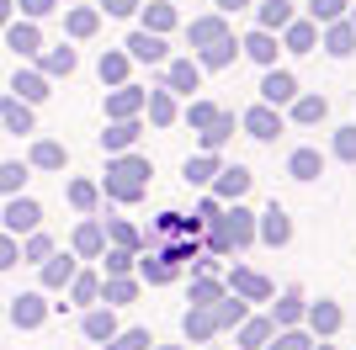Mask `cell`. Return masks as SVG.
Masks as SVG:
<instances>
[{
	"instance_id": "6da1fadb",
	"label": "cell",
	"mask_w": 356,
	"mask_h": 350,
	"mask_svg": "<svg viewBox=\"0 0 356 350\" xmlns=\"http://www.w3.org/2000/svg\"><path fill=\"white\" fill-rule=\"evenodd\" d=\"M255 244V212L245 202H229L218 218L208 223V249L213 255H234V249Z\"/></svg>"
},
{
	"instance_id": "7a4b0ae2",
	"label": "cell",
	"mask_w": 356,
	"mask_h": 350,
	"mask_svg": "<svg viewBox=\"0 0 356 350\" xmlns=\"http://www.w3.org/2000/svg\"><path fill=\"white\" fill-rule=\"evenodd\" d=\"M149 175H154V165L144 154H112L106 160V197L112 202H138L149 191Z\"/></svg>"
},
{
	"instance_id": "3957f363",
	"label": "cell",
	"mask_w": 356,
	"mask_h": 350,
	"mask_svg": "<svg viewBox=\"0 0 356 350\" xmlns=\"http://www.w3.org/2000/svg\"><path fill=\"white\" fill-rule=\"evenodd\" d=\"M0 223H6V233H11V239H27L32 228H43V207L32 202V197H11V202H6V212H0Z\"/></svg>"
},
{
	"instance_id": "277c9868",
	"label": "cell",
	"mask_w": 356,
	"mask_h": 350,
	"mask_svg": "<svg viewBox=\"0 0 356 350\" xmlns=\"http://www.w3.org/2000/svg\"><path fill=\"white\" fill-rule=\"evenodd\" d=\"M48 85H54V80H48L38 64H16V74H11V96H16V101H27V106L48 101V96H54Z\"/></svg>"
},
{
	"instance_id": "5b68a950",
	"label": "cell",
	"mask_w": 356,
	"mask_h": 350,
	"mask_svg": "<svg viewBox=\"0 0 356 350\" xmlns=\"http://www.w3.org/2000/svg\"><path fill=\"white\" fill-rule=\"evenodd\" d=\"M6 48H11L16 58H38V53H43V32H38V22L11 16V22H6Z\"/></svg>"
},
{
	"instance_id": "8992f818",
	"label": "cell",
	"mask_w": 356,
	"mask_h": 350,
	"mask_svg": "<svg viewBox=\"0 0 356 350\" xmlns=\"http://www.w3.org/2000/svg\"><path fill=\"white\" fill-rule=\"evenodd\" d=\"M48 313H54V303H48L43 292H22V297H11V324H16V329H43Z\"/></svg>"
},
{
	"instance_id": "52a82bcc",
	"label": "cell",
	"mask_w": 356,
	"mask_h": 350,
	"mask_svg": "<svg viewBox=\"0 0 356 350\" xmlns=\"http://www.w3.org/2000/svg\"><path fill=\"white\" fill-rule=\"evenodd\" d=\"M255 239H261V244H271V249H282L287 239H293V218L271 202L266 212H255Z\"/></svg>"
},
{
	"instance_id": "ba28073f",
	"label": "cell",
	"mask_w": 356,
	"mask_h": 350,
	"mask_svg": "<svg viewBox=\"0 0 356 350\" xmlns=\"http://www.w3.org/2000/svg\"><path fill=\"white\" fill-rule=\"evenodd\" d=\"M144 96H149V90H138V85H112V90H106V122H128V117H138V112H144Z\"/></svg>"
},
{
	"instance_id": "9c48e42d",
	"label": "cell",
	"mask_w": 356,
	"mask_h": 350,
	"mask_svg": "<svg viewBox=\"0 0 356 350\" xmlns=\"http://www.w3.org/2000/svg\"><path fill=\"white\" fill-rule=\"evenodd\" d=\"M229 292H234V297H245V303H271V281L261 276V271H245V265H234V271H229Z\"/></svg>"
},
{
	"instance_id": "30bf717a",
	"label": "cell",
	"mask_w": 356,
	"mask_h": 350,
	"mask_svg": "<svg viewBox=\"0 0 356 350\" xmlns=\"http://www.w3.org/2000/svg\"><path fill=\"white\" fill-rule=\"evenodd\" d=\"M74 271H80V260H74V255H59V249H54V255H48L43 265H38V281H43V292H64L74 281Z\"/></svg>"
},
{
	"instance_id": "8fae6325",
	"label": "cell",
	"mask_w": 356,
	"mask_h": 350,
	"mask_svg": "<svg viewBox=\"0 0 356 350\" xmlns=\"http://www.w3.org/2000/svg\"><path fill=\"white\" fill-rule=\"evenodd\" d=\"M239 128L250 133V138H261V144H271V138H277V133H282V117H277V106H250V112L239 117Z\"/></svg>"
},
{
	"instance_id": "7c38bea8",
	"label": "cell",
	"mask_w": 356,
	"mask_h": 350,
	"mask_svg": "<svg viewBox=\"0 0 356 350\" xmlns=\"http://www.w3.org/2000/svg\"><path fill=\"white\" fill-rule=\"evenodd\" d=\"M250 181L255 175L245 170V165H223V170L213 175V197H218V202H239V197L250 191Z\"/></svg>"
},
{
	"instance_id": "4fadbf2b",
	"label": "cell",
	"mask_w": 356,
	"mask_h": 350,
	"mask_svg": "<svg viewBox=\"0 0 356 350\" xmlns=\"http://www.w3.org/2000/svg\"><path fill=\"white\" fill-rule=\"evenodd\" d=\"M303 319H309V329H314L319 340H330V335H335V329L346 324V313H341V303L319 297V303H309V308H303Z\"/></svg>"
},
{
	"instance_id": "5bb4252c",
	"label": "cell",
	"mask_w": 356,
	"mask_h": 350,
	"mask_svg": "<svg viewBox=\"0 0 356 350\" xmlns=\"http://www.w3.org/2000/svg\"><path fill=\"white\" fill-rule=\"evenodd\" d=\"M70 249L80 255V260H102V249H106V228L96 218H86L80 228H74V239H70Z\"/></svg>"
},
{
	"instance_id": "9a60e30c",
	"label": "cell",
	"mask_w": 356,
	"mask_h": 350,
	"mask_svg": "<svg viewBox=\"0 0 356 350\" xmlns=\"http://www.w3.org/2000/svg\"><path fill=\"white\" fill-rule=\"evenodd\" d=\"M90 345H106V340L118 335V308H86V319H80Z\"/></svg>"
},
{
	"instance_id": "2e32d148",
	"label": "cell",
	"mask_w": 356,
	"mask_h": 350,
	"mask_svg": "<svg viewBox=\"0 0 356 350\" xmlns=\"http://www.w3.org/2000/svg\"><path fill=\"white\" fill-rule=\"evenodd\" d=\"M165 90H170V96H176V90H186V96L202 90V64H197V58H176V64L165 69Z\"/></svg>"
},
{
	"instance_id": "e0dca14e",
	"label": "cell",
	"mask_w": 356,
	"mask_h": 350,
	"mask_svg": "<svg viewBox=\"0 0 356 350\" xmlns=\"http://www.w3.org/2000/svg\"><path fill=\"white\" fill-rule=\"evenodd\" d=\"M234 128H239V117H234V112H218V117L208 122V128L197 133V144H202V154H218V149L229 144V138H234Z\"/></svg>"
},
{
	"instance_id": "ac0fdd59",
	"label": "cell",
	"mask_w": 356,
	"mask_h": 350,
	"mask_svg": "<svg viewBox=\"0 0 356 350\" xmlns=\"http://www.w3.org/2000/svg\"><path fill=\"white\" fill-rule=\"evenodd\" d=\"M27 165L32 170H64V165H70V149H64L59 138H38V144L27 149Z\"/></svg>"
},
{
	"instance_id": "d6986e66",
	"label": "cell",
	"mask_w": 356,
	"mask_h": 350,
	"mask_svg": "<svg viewBox=\"0 0 356 350\" xmlns=\"http://www.w3.org/2000/svg\"><path fill=\"white\" fill-rule=\"evenodd\" d=\"M298 96V80L287 69H266V80H261V101L266 106H287Z\"/></svg>"
},
{
	"instance_id": "ffe728a7",
	"label": "cell",
	"mask_w": 356,
	"mask_h": 350,
	"mask_svg": "<svg viewBox=\"0 0 356 350\" xmlns=\"http://www.w3.org/2000/svg\"><path fill=\"white\" fill-rule=\"evenodd\" d=\"M138 117H128V122H106V133H102V149L106 154H128V149L138 144Z\"/></svg>"
},
{
	"instance_id": "44dd1931",
	"label": "cell",
	"mask_w": 356,
	"mask_h": 350,
	"mask_svg": "<svg viewBox=\"0 0 356 350\" xmlns=\"http://www.w3.org/2000/svg\"><path fill=\"white\" fill-rule=\"evenodd\" d=\"M134 265H138V281H149V287H165V281L181 276V265L170 260V255H144V260H134Z\"/></svg>"
},
{
	"instance_id": "7402d4cb",
	"label": "cell",
	"mask_w": 356,
	"mask_h": 350,
	"mask_svg": "<svg viewBox=\"0 0 356 350\" xmlns=\"http://www.w3.org/2000/svg\"><path fill=\"white\" fill-rule=\"evenodd\" d=\"M0 133H32V106L16 96H0Z\"/></svg>"
},
{
	"instance_id": "603a6c76",
	"label": "cell",
	"mask_w": 356,
	"mask_h": 350,
	"mask_svg": "<svg viewBox=\"0 0 356 350\" xmlns=\"http://www.w3.org/2000/svg\"><path fill=\"white\" fill-rule=\"evenodd\" d=\"M122 48H128V58H138V64H160L165 58V38H154V32H144V27H138Z\"/></svg>"
},
{
	"instance_id": "cb8c5ba5",
	"label": "cell",
	"mask_w": 356,
	"mask_h": 350,
	"mask_svg": "<svg viewBox=\"0 0 356 350\" xmlns=\"http://www.w3.org/2000/svg\"><path fill=\"white\" fill-rule=\"evenodd\" d=\"M181 329H186L192 345H208V340L218 335V329H213V308H186V313H181Z\"/></svg>"
},
{
	"instance_id": "d4e9b609",
	"label": "cell",
	"mask_w": 356,
	"mask_h": 350,
	"mask_svg": "<svg viewBox=\"0 0 356 350\" xmlns=\"http://www.w3.org/2000/svg\"><path fill=\"white\" fill-rule=\"evenodd\" d=\"M186 38H192V48L218 43V38H229V16H197L192 27H186Z\"/></svg>"
},
{
	"instance_id": "484cf974",
	"label": "cell",
	"mask_w": 356,
	"mask_h": 350,
	"mask_svg": "<svg viewBox=\"0 0 356 350\" xmlns=\"http://www.w3.org/2000/svg\"><path fill=\"white\" fill-rule=\"evenodd\" d=\"M239 53H245V58H255V64H266V69H271V64H277V38L255 27L250 38H239Z\"/></svg>"
},
{
	"instance_id": "4316f807",
	"label": "cell",
	"mask_w": 356,
	"mask_h": 350,
	"mask_svg": "<svg viewBox=\"0 0 356 350\" xmlns=\"http://www.w3.org/2000/svg\"><path fill=\"white\" fill-rule=\"evenodd\" d=\"M64 292H70V303L96 308V303H102V276H96V271H74V281H70Z\"/></svg>"
},
{
	"instance_id": "83f0119b",
	"label": "cell",
	"mask_w": 356,
	"mask_h": 350,
	"mask_svg": "<svg viewBox=\"0 0 356 350\" xmlns=\"http://www.w3.org/2000/svg\"><path fill=\"white\" fill-rule=\"evenodd\" d=\"M303 308H309V303H303V292L287 287L282 297H277V308H271V324H277V329H293V324L303 319Z\"/></svg>"
},
{
	"instance_id": "f1b7e54d",
	"label": "cell",
	"mask_w": 356,
	"mask_h": 350,
	"mask_svg": "<svg viewBox=\"0 0 356 350\" xmlns=\"http://www.w3.org/2000/svg\"><path fill=\"white\" fill-rule=\"evenodd\" d=\"M314 43H319V27H314V22H287L282 27V48L287 53H314Z\"/></svg>"
},
{
	"instance_id": "f546056e",
	"label": "cell",
	"mask_w": 356,
	"mask_h": 350,
	"mask_svg": "<svg viewBox=\"0 0 356 350\" xmlns=\"http://www.w3.org/2000/svg\"><path fill=\"white\" fill-rule=\"evenodd\" d=\"M38 69H43L48 80H59V74H74V48H70V43L43 48V53H38Z\"/></svg>"
},
{
	"instance_id": "4dcf8cb0",
	"label": "cell",
	"mask_w": 356,
	"mask_h": 350,
	"mask_svg": "<svg viewBox=\"0 0 356 350\" xmlns=\"http://www.w3.org/2000/svg\"><path fill=\"white\" fill-rule=\"evenodd\" d=\"M325 53H330V58H351V53H356V27H351V22H330Z\"/></svg>"
},
{
	"instance_id": "1f68e13d",
	"label": "cell",
	"mask_w": 356,
	"mask_h": 350,
	"mask_svg": "<svg viewBox=\"0 0 356 350\" xmlns=\"http://www.w3.org/2000/svg\"><path fill=\"white\" fill-rule=\"evenodd\" d=\"M144 112H149V122H154V128H170V122H176V96H170V90H149L144 96Z\"/></svg>"
},
{
	"instance_id": "d6a6232c",
	"label": "cell",
	"mask_w": 356,
	"mask_h": 350,
	"mask_svg": "<svg viewBox=\"0 0 356 350\" xmlns=\"http://www.w3.org/2000/svg\"><path fill=\"white\" fill-rule=\"evenodd\" d=\"M319 170H325V154H319V149H293V160H287V175H293V181H319Z\"/></svg>"
},
{
	"instance_id": "836d02e7",
	"label": "cell",
	"mask_w": 356,
	"mask_h": 350,
	"mask_svg": "<svg viewBox=\"0 0 356 350\" xmlns=\"http://www.w3.org/2000/svg\"><path fill=\"white\" fill-rule=\"evenodd\" d=\"M287 106H293V122H303V128H314V122H325V117H330L325 96H293Z\"/></svg>"
},
{
	"instance_id": "e575fe53",
	"label": "cell",
	"mask_w": 356,
	"mask_h": 350,
	"mask_svg": "<svg viewBox=\"0 0 356 350\" xmlns=\"http://www.w3.org/2000/svg\"><path fill=\"white\" fill-rule=\"evenodd\" d=\"M96 27H102V11H96V6H74V11L64 16V32H70V38H96Z\"/></svg>"
},
{
	"instance_id": "d590c367",
	"label": "cell",
	"mask_w": 356,
	"mask_h": 350,
	"mask_svg": "<svg viewBox=\"0 0 356 350\" xmlns=\"http://www.w3.org/2000/svg\"><path fill=\"white\" fill-rule=\"evenodd\" d=\"M176 22H181V16H176V6H170V0H154V6H144V32H154V38H165Z\"/></svg>"
},
{
	"instance_id": "8d00e7d4",
	"label": "cell",
	"mask_w": 356,
	"mask_h": 350,
	"mask_svg": "<svg viewBox=\"0 0 356 350\" xmlns=\"http://www.w3.org/2000/svg\"><path fill=\"white\" fill-rule=\"evenodd\" d=\"M271 335H277V324H271V319H245V324H239V350H266Z\"/></svg>"
},
{
	"instance_id": "74e56055",
	"label": "cell",
	"mask_w": 356,
	"mask_h": 350,
	"mask_svg": "<svg viewBox=\"0 0 356 350\" xmlns=\"http://www.w3.org/2000/svg\"><path fill=\"white\" fill-rule=\"evenodd\" d=\"M138 297V281L134 276H106L102 281V303L106 308H122V303H134Z\"/></svg>"
},
{
	"instance_id": "f35d334b",
	"label": "cell",
	"mask_w": 356,
	"mask_h": 350,
	"mask_svg": "<svg viewBox=\"0 0 356 350\" xmlns=\"http://www.w3.org/2000/svg\"><path fill=\"white\" fill-rule=\"evenodd\" d=\"M287 22H298L293 0H261V32H282Z\"/></svg>"
},
{
	"instance_id": "ab89813d",
	"label": "cell",
	"mask_w": 356,
	"mask_h": 350,
	"mask_svg": "<svg viewBox=\"0 0 356 350\" xmlns=\"http://www.w3.org/2000/svg\"><path fill=\"white\" fill-rule=\"evenodd\" d=\"M128 64H134V58H128V53H118V48H112V53H102V64H96L102 85H128Z\"/></svg>"
},
{
	"instance_id": "60d3db41",
	"label": "cell",
	"mask_w": 356,
	"mask_h": 350,
	"mask_svg": "<svg viewBox=\"0 0 356 350\" xmlns=\"http://www.w3.org/2000/svg\"><path fill=\"white\" fill-rule=\"evenodd\" d=\"M245 319H250V313H245V297H223V303H213V329H239Z\"/></svg>"
},
{
	"instance_id": "b9f144b4",
	"label": "cell",
	"mask_w": 356,
	"mask_h": 350,
	"mask_svg": "<svg viewBox=\"0 0 356 350\" xmlns=\"http://www.w3.org/2000/svg\"><path fill=\"white\" fill-rule=\"evenodd\" d=\"M234 53H239V43H234V32H229V38H218V43L202 48L197 64H202V69H223V64H234Z\"/></svg>"
},
{
	"instance_id": "7bdbcfd3",
	"label": "cell",
	"mask_w": 356,
	"mask_h": 350,
	"mask_svg": "<svg viewBox=\"0 0 356 350\" xmlns=\"http://www.w3.org/2000/svg\"><path fill=\"white\" fill-rule=\"evenodd\" d=\"M223 165H218V154H192V160H186V181H192V186H213V175H218Z\"/></svg>"
},
{
	"instance_id": "ee69618b",
	"label": "cell",
	"mask_w": 356,
	"mask_h": 350,
	"mask_svg": "<svg viewBox=\"0 0 356 350\" xmlns=\"http://www.w3.org/2000/svg\"><path fill=\"white\" fill-rule=\"evenodd\" d=\"M96 202H102V186H96V181H70V207L74 212H96Z\"/></svg>"
},
{
	"instance_id": "f6af8a7d",
	"label": "cell",
	"mask_w": 356,
	"mask_h": 350,
	"mask_svg": "<svg viewBox=\"0 0 356 350\" xmlns=\"http://www.w3.org/2000/svg\"><path fill=\"white\" fill-rule=\"evenodd\" d=\"M106 239H112L118 249H128V255H138V244H144L138 228H134V223H122V218H106Z\"/></svg>"
},
{
	"instance_id": "bcb514c9",
	"label": "cell",
	"mask_w": 356,
	"mask_h": 350,
	"mask_svg": "<svg viewBox=\"0 0 356 350\" xmlns=\"http://www.w3.org/2000/svg\"><path fill=\"white\" fill-rule=\"evenodd\" d=\"M27 170H32V165L6 160V165H0V191H6V197H22V186H27Z\"/></svg>"
},
{
	"instance_id": "7dc6e473",
	"label": "cell",
	"mask_w": 356,
	"mask_h": 350,
	"mask_svg": "<svg viewBox=\"0 0 356 350\" xmlns=\"http://www.w3.org/2000/svg\"><path fill=\"white\" fill-rule=\"evenodd\" d=\"M48 255H54V239H48L43 228H32L27 239H22V260H32V265H43Z\"/></svg>"
},
{
	"instance_id": "c3c4849f",
	"label": "cell",
	"mask_w": 356,
	"mask_h": 350,
	"mask_svg": "<svg viewBox=\"0 0 356 350\" xmlns=\"http://www.w3.org/2000/svg\"><path fill=\"white\" fill-rule=\"evenodd\" d=\"M213 303H223V281L218 276H197L192 281V308H213Z\"/></svg>"
},
{
	"instance_id": "681fc988",
	"label": "cell",
	"mask_w": 356,
	"mask_h": 350,
	"mask_svg": "<svg viewBox=\"0 0 356 350\" xmlns=\"http://www.w3.org/2000/svg\"><path fill=\"white\" fill-rule=\"evenodd\" d=\"M346 16V0H309V22L314 27H330V22H341Z\"/></svg>"
},
{
	"instance_id": "f907efd6",
	"label": "cell",
	"mask_w": 356,
	"mask_h": 350,
	"mask_svg": "<svg viewBox=\"0 0 356 350\" xmlns=\"http://www.w3.org/2000/svg\"><path fill=\"white\" fill-rule=\"evenodd\" d=\"M149 345H154L149 329H118V335L106 340V350H149Z\"/></svg>"
},
{
	"instance_id": "816d5d0a",
	"label": "cell",
	"mask_w": 356,
	"mask_h": 350,
	"mask_svg": "<svg viewBox=\"0 0 356 350\" xmlns=\"http://www.w3.org/2000/svg\"><path fill=\"white\" fill-rule=\"evenodd\" d=\"M134 260H138V255H128V249H118V244H112V249H102L106 276H128V271H134Z\"/></svg>"
},
{
	"instance_id": "f5cc1de1",
	"label": "cell",
	"mask_w": 356,
	"mask_h": 350,
	"mask_svg": "<svg viewBox=\"0 0 356 350\" xmlns=\"http://www.w3.org/2000/svg\"><path fill=\"white\" fill-rule=\"evenodd\" d=\"M314 340L309 335H298V329H277V335L266 340V350H309Z\"/></svg>"
},
{
	"instance_id": "db71d44e",
	"label": "cell",
	"mask_w": 356,
	"mask_h": 350,
	"mask_svg": "<svg viewBox=\"0 0 356 350\" xmlns=\"http://www.w3.org/2000/svg\"><path fill=\"white\" fill-rule=\"evenodd\" d=\"M11 6H16L22 16H27V22H43V16H54V11H59V0H11Z\"/></svg>"
},
{
	"instance_id": "11a10c76",
	"label": "cell",
	"mask_w": 356,
	"mask_h": 350,
	"mask_svg": "<svg viewBox=\"0 0 356 350\" xmlns=\"http://www.w3.org/2000/svg\"><path fill=\"white\" fill-rule=\"evenodd\" d=\"M335 160H346V165H356V128H335Z\"/></svg>"
},
{
	"instance_id": "9f6ffc18",
	"label": "cell",
	"mask_w": 356,
	"mask_h": 350,
	"mask_svg": "<svg viewBox=\"0 0 356 350\" xmlns=\"http://www.w3.org/2000/svg\"><path fill=\"white\" fill-rule=\"evenodd\" d=\"M213 117H218V106H213V101H192V106H186V122H192V128H197V133L208 128Z\"/></svg>"
},
{
	"instance_id": "6f0895ef",
	"label": "cell",
	"mask_w": 356,
	"mask_h": 350,
	"mask_svg": "<svg viewBox=\"0 0 356 350\" xmlns=\"http://www.w3.org/2000/svg\"><path fill=\"white\" fill-rule=\"evenodd\" d=\"M218 212H223V202H218V197H202V202H197V212H192V223H197V228H208V223L218 218Z\"/></svg>"
},
{
	"instance_id": "680465c9",
	"label": "cell",
	"mask_w": 356,
	"mask_h": 350,
	"mask_svg": "<svg viewBox=\"0 0 356 350\" xmlns=\"http://www.w3.org/2000/svg\"><path fill=\"white\" fill-rule=\"evenodd\" d=\"M16 260H22V239H11V233H0V271H11Z\"/></svg>"
},
{
	"instance_id": "91938a15",
	"label": "cell",
	"mask_w": 356,
	"mask_h": 350,
	"mask_svg": "<svg viewBox=\"0 0 356 350\" xmlns=\"http://www.w3.org/2000/svg\"><path fill=\"white\" fill-rule=\"evenodd\" d=\"M106 6V16H134L138 11V0H102Z\"/></svg>"
},
{
	"instance_id": "94428289",
	"label": "cell",
	"mask_w": 356,
	"mask_h": 350,
	"mask_svg": "<svg viewBox=\"0 0 356 350\" xmlns=\"http://www.w3.org/2000/svg\"><path fill=\"white\" fill-rule=\"evenodd\" d=\"M213 6H218V16H229V11H245L250 0H213Z\"/></svg>"
},
{
	"instance_id": "6125c7cd",
	"label": "cell",
	"mask_w": 356,
	"mask_h": 350,
	"mask_svg": "<svg viewBox=\"0 0 356 350\" xmlns=\"http://www.w3.org/2000/svg\"><path fill=\"white\" fill-rule=\"evenodd\" d=\"M11 16H16V6H11V0H0V32H6V22H11Z\"/></svg>"
},
{
	"instance_id": "be15d7a7",
	"label": "cell",
	"mask_w": 356,
	"mask_h": 350,
	"mask_svg": "<svg viewBox=\"0 0 356 350\" xmlns=\"http://www.w3.org/2000/svg\"><path fill=\"white\" fill-rule=\"evenodd\" d=\"M154 350H186V345H154Z\"/></svg>"
},
{
	"instance_id": "e7e4bbea",
	"label": "cell",
	"mask_w": 356,
	"mask_h": 350,
	"mask_svg": "<svg viewBox=\"0 0 356 350\" xmlns=\"http://www.w3.org/2000/svg\"><path fill=\"white\" fill-rule=\"evenodd\" d=\"M309 350H335V345H309Z\"/></svg>"
},
{
	"instance_id": "03108f58",
	"label": "cell",
	"mask_w": 356,
	"mask_h": 350,
	"mask_svg": "<svg viewBox=\"0 0 356 350\" xmlns=\"http://www.w3.org/2000/svg\"><path fill=\"white\" fill-rule=\"evenodd\" d=\"M351 27H356V11H351Z\"/></svg>"
},
{
	"instance_id": "003e7915",
	"label": "cell",
	"mask_w": 356,
	"mask_h": 350,
	"mask_svg": "<svg viewBox=\"0 0 356 350\" xmlns=\"http://www.w3.org/2000/svg\"><path fill=\"white\" fill-rule=\"evenodd\" d=\"M208 350H223V345H208Z\"/></svg>"
}]
</instances>
